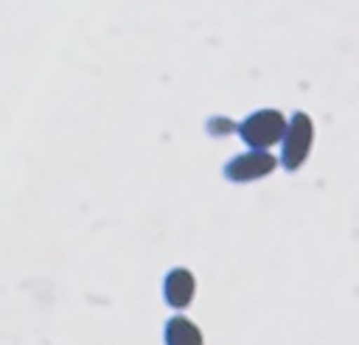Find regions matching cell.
<instances>
[{
    "mask_svg": "<svg viewBox=\"0 0 359 345\" xmlns=\"http://www.w3.org/2000/svg\"><path fill=\"white\" fill-rule=\"evenodd\" d=\"M165 300L174 309H185L194 297V275L188 269H171L165 278Z\"/></svg>",
    "mask_w": 359,
    "mask_h": 345,
    "instance_id": "obj_4",
    "label": "cell"
},
{
    "mask_svg": "<svg viewBox=\"0 0 359 345\" xmlns=\"http://www.w3.org/2000/svg\"><path fill=\"white\" fill-rule=\"evenodd\" d=\"M165 345H202V334L191 320L171 317L165 325Z\"/></svg>",
    "mask_w": 359,
    "mask_h": 345,
    "instance_id": "obj_5",
    "label": "cell"
},
{
    "mask_svg": "<svg viewBox=\"0 0 359 345\" xmlns=\"http://www.w3.org/2000/svg\"><path fill=\"white\" fill-rule=\"evenodd\" d=\"M283 132H286V140H283V165L286 168H297L306 160L309 146H311V121H309V115L297 112L292 118L289 129H283Z\"/></svg>",
    "mask_w": 359,
    "mask_h": 345,
    "instance_id": "obj_2",
    "label": "cell"
},
{
    "mask_svg": "<svg viewBox=\"0 0 359 345\" xmlns=\"http://www.w3.org/2000/svg\"><path fill=\"white\" fill-rule=\"evenodd\" d=\"M283 129H286V121L278 109H261L241 123L244 140L252 143L255 149H264V146H272L275 140H280Z\"/></svg>",
    "mask_w": 359,
    "mask_h": 345,
    "instance_id": "obj_1",
    "label": "cell"
},
{
    "mask_svg": "<svg viewBox=\"0 0 359 345\" xmlns=\"http://www.w3.org/2000/svg\"><path fill=\"white\" fill-rule=\"evenodd\" d=\"M275 168V157L266 154V151H247V154H238L236 160L227 163L224 174L236 182H244V180H258L264 174H269Z\"/></svg>",
    "mask_w": 359,
    "mask_h": 345,
    "instance_id": "obj_3",
    "label": "cell"
}]
</instances>
